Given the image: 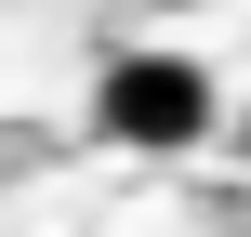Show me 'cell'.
Instances as JSON below:
<instances>
[{
	"label": "cell",
	"instance_id": "cell-2",
	"mask_svg": "<svg viewBox=\"0 0 251 237\" xmlns=\"http://www.w3.org/2000/svg\"><path fill=\"white\" fill-rule=\"evenodd\" d=\"M225 132H238V158H251V106H238V119H225Z\"/></svg>",
	"mask_w": 251,
	"mask_h": 237
},
{
	"label": "cell",
	"instance_id": "cell-1",
	"mask_svg": "<svg viewBox=\"0 0 251 237\" xmlns=\"http://www.w3.org/2000/svg\"><path fill=\"white\" fill-rule=\"evenodd\" d=\"M225 106H212V66L199 53H106L93 66V132L106 145H132V158H172V145H199Z\"/></svg>",
	"mask_w": 251,
	"mask_h": 237
}]
</instances>
